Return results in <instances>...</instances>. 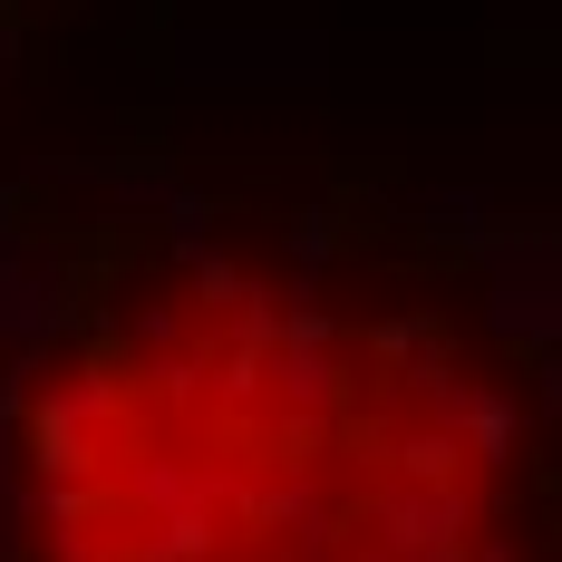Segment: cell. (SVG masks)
<instances>
[{
  "instance_id": "cell-1",
  "label": "cell",
  "mask_w": 562,
  "mask_h": 562,
  "mask_svg": "<svg viewBox=\"0 0 562 562\" xmlns=\"http://www.w3.org/2000/svg\"><path fill=\"white\" fill-rule=\"evenodd\" d=\"M553 233L330 146L0 175V562H562Z\"/></svg>"
},
{
  "instance_id": "cell-2",
  "label": "cell",
  "mask_w": 562,
  "mask_h": 562,
  "mask_svg": "<svg viewBox=\"0 0 562 562\" xmlns=\"http://www.w3.org/2000/svg\"><path fill=\"white\" fill-rule=\"evenodd\" d=\"M78 10H88V0H0V126H10L20 98L58 68L68 30H78Z\"/></svg>"
}]
</instances>
